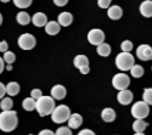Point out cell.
Wrapping results in <instances>:
<instances>
[{
  "label": "cell",
  "instance_id": "cell-1",
  "mask_svg": "<svg viewBox=\"0 0 152 135\" xmlns=\"http://www.w3.org/2000/svg\"><path fill=\"white\" fill-rule=\"evenodd\" d=\"M18 124L17 113L15 111H3L0 113V129L5 133H10L15 130Z\"/></svg>",
  "mask_w": 152,
  "mask_h": 135
},
{
  "label": "cell",
  "instance_id": "cell-2",
  "mask_svg": "<svg viewBox=\"0 0 152 135\" xmlns=\"http://www.w3.org/2000/svg\"><path fill=\"white\" fill-rule=\"evenodd\" d=\"M55 107V100L51 96H40L38 100H35V109L40 117H46L51 115Z\"/></svg>",
  "mask_w": 152,
  "mask_h": 135
},
{
  "label": "cell",
  "instance_id": "cell-3",
  "mask_svg": "<svg viewBox=\"0 0 152 135\" xmlns=\"http://www.w3.org/2000/svg\"><path fill=\"white\" fill-rule=\"evenodd\" d=\"M134 56L130 53H125L122 51L116 56V66L118 69L125 72V71H130V68L134 66Z\"/></svg>",
  "mask_w": 152,
  "mask_h": 135
},
{
  "label": "cell",
  "instance_id": "cell-4",
  "mask_svg": "<svg viewBox=\"0 0 152 135\" xmlns=\"http://www.w3.org/2000/svg\"><path fill=\"white\" fill-rule=\"evenodd\" d=\"M69 116H71V109L66 105L56 106L54 108V111L51 112V119L54 123H57V124L65 123L66 120H68Z\"/></svg>",
  "mask_w": 152,
  "mask_h": 135
},
{
  "label": "cell",
  "instance_id": "cell-5",
  "mask_svg": "<svg viewBox=\"0 0 152 135\" xmlns=\"http://www.w3.org/2000/svg\"><path fill=\"white\" fill-rule=\"evenodd\" d=\"M148 113H150V107L144 100L135 102L132 107V115L136 119H145L148 116Z\"/></svg>",
  "mask_w": 152,
  "mask_h": 135
},
{
  "label": "cell",
  "instance_id": "cell-6",
  "mask_svg": "<svg viewBox=\"0 0 152 135\" xmlns=\"http://www.w3.org/2000/svg\"><path fill=\"white\" fill-rule=\"evenodd\" d=\"M129 84H130V78L126 74H124V73H117V74H115V77H113V79H112L113 88L117 89V90L126 89L129 87Z\"/></svg>",
  "mask_w": 152,
  "mask_h": 135
},
{
  "label": "cell",
  "instance_id": "cell-7",
  "mask_svg": "<svg viewBox=\"0 0 152 135\" xmlns=\"http://www.w3.org/2000/svg\"><path fill=\"white\" fill-rule=\"evenodd\" d=\"M17 43L22 50H32L37 44V40L34 38V35H32L31 33H24V34L20 35Z\"/></svg>",
  "mask_w": 152,
  "mask_h": 135
},
{
  "label": "cell",
  "instance_id": "cell-8",
  "mask_svg": "<svg viewBox=\"0 0 152 135\" xmlns=\"http://www.w3.org/2000/svg\"><path fill=\"white\" fill-rule=\"evenodd\" d=\"M88 40H89L91 45L97 46L105 42V33L99 28H94L88 33Z\"/></svg>",
  "mask_w": 152,
  "mask_h": 135
},
{
  "label": "cell",
  "instance_id": "cell-9",
  "mask_svg": "<svg viewBox=\"0 0 152 135\" xmlns=\"http://www.w3.org/2000/svg\"><path fill=\"white\" fill-rule=\"evenodd\" d=\"M136 56L141 61H148L152 58V47L147 44H141L136 49Z\"/></svg>",
  "mask_w": 152,
  "mask_h": 135
},
{
  "label": "cell",
  "instance_id": "cell-10",
  "mask_svg": "<svg viewBox=\"0 0 152 135\" xmlns=\"http://www.w3.org/2000/svg\"><path fill=\"white\" fill-rule=\"evenodd\" d=\"M133 97H134V95H133V93L130 90L123 89V90H119V93L117 95V100H118V102L121 105L126 106V105H129L133 101Z\"/></svg>",
  "mask_w": 152,
  "mask_h": 135
},
{
  "label": "cell",
  "instance_id": "cell-11",
  "mask_svg": "<svg viewBox=\"0 0 152 135\" xmlns=\"http://www.w3.org/2000/svg\"><path fill=\"white\" fill-rule=\"evenodd\" d=\"M67 95V90L66 88L63 87L61 84H57V85H54L53 89H51V97L54 100H62L65 99Z\"/></svg>",
  "mask_w": 152,
  "mask_h": 135
},
{
  "label": "cell",
  "instance_id": "cell-12",
  "mask_svg": "<svg viewBox=\"0 0 152 135\" xmlns=\"http://www.w3.org/2000/svg\"><path fill=\"white\" fill-rule=\"evenodd\" d=\"M107 16H108L111 20H113V21H117V20H119V18L123 16V10H122V7L118 6V5L110 6V7L107 9Z\"/></svg>",
  "mask_w": 152,
  "mask_h": 135
},
{
  "label": "cell",
  "instance_id": "cell-13",
  "mask_svg": "<svg viewBox=\"0 0 152 135\" xmlns=\"http://www.w3.org/2000/svg\"><path fill=\"white\" fill-rule=\"evenodd\" d=\"M57 22L62 27H68L73 22V16H72L71 12H67V11L61 12V14L58 15V17H57Z\"/></svg>",
  "mask_w": 152,
  "mask_h": 135
},
{
  "label": "cell",
  "instance_id": "cell-14",
  "mask_svg": "<svg viewBox=\"0 0 152 135\" xmlns=\"http://www.w3.org/2000/svg\"><path fill=\"white\" fill-rule=\"evenodd\" d=\"M68 127L71 129H78L83 123V117L79 113H73L68 118Z\"/></svg>",
  "mask_w": 152,
  "mask_h": 135
},
{
  "label": "cell",
  "instance_id": "cell-15",
  "mask_svg": "<svg viewBox=\"0 0 152 135\" xmlns=\"http://www.w3.org/2000/svg\"><path fill=\"white\" fill-rule=\"evenodd\" d=\"M32 22L35 27H45V24L48 23V17L43 12H37L32 17Z\"/></svg>",
  "mask_w": 152,
  "mask_h": 135
},
{
  "label": "cell",
  "instance_id": "cell-16",
  "mask_svg": "<svg viewBox=\"0 0 152 135\" xmlns=\"http://www.w3.org/2000/svg\"><path fill=\"white\" fill-rule=\"evenodd\" d=\"M60 29H61V26H60L58 22L50 21V22H48L45 24V32L49 35H56V34H58Z\"/></svg>",
  "mask_w": 152,
  "mask_h": 135
},
{
  "label": "cell",
  "instance_id": "cell-17",
  "mask_svg": "<svg viewBox=\"0 0 152 135\" xmlns=\"http://www.w3.org/2000/svg\"><path fill=\"white\" fill-rule=\"evenodd\" d=\"M140 14L144 17H152V0H145L141 3Z\"/></svg>",
  "mask_w": 152,
  "mask_h": 135
},
{
  "label": "cell",
  "instance_id": "cell-18",
  "mask_svg": "<svg viewBox=\"0 0 152 135\" xmlns=\"http://www.w3.org/2000/svg\"><path fill=\"white\" fill-rule=\"evenodd\" d=\"M101 118H102L104 122H107V123H111V122H113L116 119V112L113 108H105L102 112H101Z\"/></svg>",
  "mask_w": 152,
  "mask_h": 135
},
{
  "label": "cell",
  "instance_id": "cell-19",
  "mask_svg": "<svg viewBox=\"0 0 152 135\" xmlns=\"http://www.w3.org/2000/svg\"><path fill=\"white\" fill-rule=\"evenodd\" d=\"M73 63H74V67H77L79 69L84 66H89V58L85 55H77L73 60Z\"/></svg>",
  "mask_w": 152,
  "mask_h": 135
},
{
  "label": "cell",
  "instance_id": "cell-20",
  "mask_svg": "<svg viewBox=\"0 0 152 135\" xmlns=\"http://www.w3.org/2000/svg\"><path fill=\"white\" fill-rule=\"evenodd\" d=\"M21 88H20V84L16 83V82H10L7 85H6V94L9 96H16L18 93H20Z\"/></svg>",
  "mask_w": 152,
  "mask_h": 135
},
{
  "label": "cell",
  "instance_id": "cell-21",
  "mask_svg": "<svg viewBox=\"0 0 152 135\" xmlns=\"http://www.w3.org/2000/svg\"><path fill=\"white\" fill-rule=\"evenodd\" d=\"M16 20H17L18 24H21V26H27V24L32 21L31 16L27 14L26 11H20L17 14V16H16Z\"/></svg>",
  "mask_w": 152,
  "mask_h": 135
},
{
  "label": "cell",
  "instance_id": "cell-22",
  "mask_svg": "<svg viewBox=\"0 0 152 135\" xmlns=\"http://www.w3.org/2000/svg\"><path fill=\"white\" fill-rule=\"evenodd\" d=\"M96 51H97V54H99L100 56L107 57V56H110V54H111V46H110V44H107V43L104 42L102 44L97 45Z\"/></svg>",
  "mask_w": 152,
  "mask_h": 135
},
{
  "label": "cell",
  "instance_id": "cell-23",
  "mask_svg": "<svg viewBox=\"0 0 152 135\" xmlns=\"http://www.w3.org/2000/svg\"><path fill=\"white\" fill-rule=\"evenodd\" d=\"M148 127V123L144 119H136L133 123V129L135 133H144V130Z\"/></svg>",
  "mask_w": 152,
  "mask_h": 135
},
{
  "label": "cell",
  "instance_id": "cell-24",
  "mask_svg": "<svg viewBox=\"0 0 152 135\" xmlns=\"http://www.w3.org/2000/svg\"><path fill=\"white\" fill-rule=\"evenodd\" d=\"M22 107L26 111H33V109H35V100L33 97H27L22 101Z\"/></svg>",
  "mask_w": 152,
  "mask_h": 135
},
{
  "label": "cell",
  "instance_id": "cell-25",
  "mask_svg": "<svg viewBox=\"0 0 152 135\" xmlns=\"http://www.w3.org/2000/svg\"><path fill=\"white\" fill-rule=\"evenodd\" d=\"M12 106H14V102H12L11 97H3L0 101V108L3 111H10V109H12Z\"/></svg>",
  "mask_w": 152,
  "mask_h": 135
},
{
  "label": "cell",
  "instance_id": "cell-26",
  "mask_svg": "<svg viewBox=\"0 0 152 135\" xmlns=\"http://www.w3.org/2000/svg\"><path fill=\"white\" fill-rule=\"evenodd\" d=\"M144 73H145V71L140 65H134L130 68V74L133 76V78H140L144 76Z\"/></svg>",
  "mask_w": 152,
  "mask_h": 135
},
{
  "label": "cell",
  "instance_id": "cell-27",
  "mask_svg": "<svg viewBox=\"0 0 152 135\" xmlns=\"http://www.w3.org/2000/svg\"><path fill=\"white\" fill-rule=\"evenodd\" d=\"M12 1H14L15 6L18 9H27L32 5L33 0H12Z\"/></svg>",
  "mask_w": 152,
  "mask_h": 135
},
{
  "label": "cell",
  "instance_id": "cell-28",
  "mask_svg": "<svg viewBox=\"0 0 152 135\" xmlns=\"http://www.w3.org/2000/svg\"><path fill=\"white\" fill-rule=\"evenodd\" d=\"M142 100L150 106L152 105V88H146L142 94Z\"/></svg>",
  "mask_w": 152,
  "mask_h": 135
},
{
  "label": "cell",
  "instance_id": "cell-29",
  "mask_svg": "<svg viewBox=\"0 0 152 135\" xmlns=\"http://www.w3.org/2000/svg\"><path fill=\"white\" fill-rule=\"evenodd\" d=\"M4 61L7 63V65H12L15 62V60H16V55L12 53V51H5L4 53Z\"/></svg>",
  "mask_w": 152,
  "mask_h": 135
},
{
  "label": "cell",
  "instance_id": "cell-30",
  "mask_svg": "<svg viewBox=\"0 0 152 135\" xmlns=\"http://www.w3.org/2000/svg\"><path fill=\"white\" fill-rule=\"evenodd\" d=\"M121 49L122 51H125V53H130L133 50V43L130 40H124L122 44H121Z\"/></svg>",
  "mask_w": 152,
  "mask_h": 135
},
{
  "label": "cell",
  "instance_id": "cell-31",
  "mask_svg": "<svg viewBox=\"0 0 152 135\" xmlns=\"http://www.w3.org/2000/svg\"><path fill=\"white\" fill-rule=\"evenodd\" d=\"M55 135H72V131H71V128L69 127H60Z\"/></svg>",
  "mask_w": 152,
  "mask_h": 135
},
{
  "label": "cell",
  "instance_id": "cell-32",
  "mask_svg": "<svg viewBox=\"0 0 152 135\" xmlns=\"http://www.w3.org/2000/svg\"><path fill=\"white\" fill-rule=\"evenodd\" d=\"M112 0H97V5L101 9H108L111 6Z\"/></svg>",
  "mask_w": 152,
  "mask_h": 135
},
{
  "label": "cell",
  "instance_id": "cell-33",
  "mask_svg": "<svg viewBox=\"0 0 152 135\" xmlns=\"http://www.w3.org/2000/svg\"><path fill=\"white\" fill-rule=\"evenodd\" d=\"M40 96H43V93H42L40 89H33L31 91V97H33L34 100H38Z\"/></svg>",
  "mask_w": 152,
  "mask_h": 135
},
{
  "label": "cell",
  "instance_id": "cell-34",
  "mask_svg": "<svg viewBox=\"0 0 152 135\" xmlns=\"http://www.w3.org/2000/svg\"><path fill=\"white\" fill-rule=\"evenodd\" d=\"M7 49H9V44H7L5 40L0 42V53H5V51H7Z\"/></svg>",
  "mask_w": 152,
  "mask_h": 135
},
{
  "label": "cell",
  "instance_id": "cell-35",
  "mask_svg": "<svg viewBox=\"0 0 152 135\" xmlns=\"http://www.w3.org/2000/svg\"><path fill=\"white\" fill-rule=\"evenodd\" d=\"M67 3H68V0H54V4L56 6H58V7H62V6L67 5Z\"/></svg>",
  "mask_w": 152,
  "mask_h": 135
},
{
  "label": "cell",
  "instance_id": "cell-36",
  "mask_svg": "<svg viewBox=\"0 0 152 135\" xmlns=\"http://www.w3.org/2000/svg\"><path fill=\"white\" fill-rule=\"evenodd\" d=\"M5 94H6V87L0 82V99H3V97L5 96Z\"/></svg>",
  "mask_w": 152,
  "mask_h": 135
},
{
  "label": "cell",
  "instance_id": "cell-37",
  "mask_svg": "<svg viewBox=\"0 0 152 135\" xmlns=\"http://www.w3.org/2000/svg\"><path fill=\"white\" fill-rule=\"evenodd\" d=\"M78 135H95V133L93 130H90V129H83V130H80L78 133Z\"/></svg>",
  "mask_w": 152,
  "mask_h": 135
},
{
  "label": "cell",
  "instance_id": "cell-38",
  "mask_svg": "<svg viewBox=\"0 0 152 135\" xmlns=\"http://www.w3.org/2000/svg\"><path fill=\"white\" fill-rule=\"evenodd\" d=\"M38 135H55V133L51 131V130H49V129H44V130H42Z\"/></svg>",
  "mask_w": 152,
  "mask_h": 135
},
{
  "label": "cell",
  "instance_id": "cell-39",
  "mask_svg": "<svg viewBox=\"0 0 152 135\" xmlns=\"http://www.w3.org/2000/svg\"><path fill=\"white\" fill-rule=\"evenodd\" d=\"M79 71H80L82 74H88V73L90 72V68H89V66H84V67L79 68Z\"/></svg>",
  "mask_w": 152,
  "mask_h": 135
},
{
  "label": "cell",
  "instance_id": "cell-40",
  "mask_svg": "<svg viewBox=\"0 0 152 135\" xmlns=\"http://www.w3.org/2000/svg\"><path fill=\"white\" fill-rule=\"evenodd\" d=\"M4 68H5V61H4V58H3V57H0V74L3 73Z\"/></svg>",
  "mask_w": 152,
  "mask_h": 135
},
{
  "label": "cell",
  "instance_id": "cell-41",
  "mask_svg": "<svg viewBox=\"0 0 152 135\" xmlns=\"http://www.w3.org/2000/svg\"><path fill=\"white\" fill-rule=\"evenodd\" d=\"M1 23H3V15L0 14V26H1Z\"/></svg>",
  "mask_w": 152,
  "mask_h": 135
},
{
  "label": "cell",
  "instance_id": "cell-42",
  "mask_svg": "<svg viewBox=\"0 0 152 135\" xmlns=\"http://www.w3.org/2000/svg\"><path fill=\"white\" fill-rule=\"evenodd\" d=\"M6 68H7V71H11V69H12V66H11V65H9Z\"/></svg>",
  "mask_w": 152,
  "mask_h": 135
},
{
  "label": "cell",
  "instance_id": "cell-43",
  "mask_svg": "<svg viewBox=\"0 0 152 135\" xmlns=\"http://www.w3.org/2000/svg\"><path fill=\"white\" fill-rule=\"evenodd\" d=\"M134 135H145V134H144V133H135Z\"/></svg>",
  "mask_w": 152,
  "mask_h": 135
},
{
  "label": "cell",
  "instance_id": "cell-44",
  "mask_svg": "<svg viewBox=\"0 0 152 135\" xmlns=\"http://www.w3.org/2000/svg\"><path fill=\"white\" fill-rule=\"evenodd\" d=\"M0 1H1V3H9L10 0H0Z\"/></svg>",
  "mask_w": 152,
  "mask_h": 135
},
{
  "label": "cell",
  "instance_id": "cell-45",
  "mask_svg": "<svg viewBox=\"0 0 152 135\" xmlns=\"http://www.w3.org/2000/svg\"><path fill=\"white\" fill-rule=\"evenodd\" d=\"M151 71H152V67H151Z\"/></svg>",
  "mask_w": 152,
  "mask_h": 135
},
{
  "label": "cell",
  "instance_id": "cell-46",
  "mask_svg": "<svg viewBox=\"0 0 152 135\" xmlns=\"http://www.w3.org/2000/svg\"><path fill=\"white\" fill-rule=\"evenodd\" d=\"M29 135H33V134H29Z\"/></svg>",
  "mask_w": 152,
  "mask_h": 135
}]
</instances>
